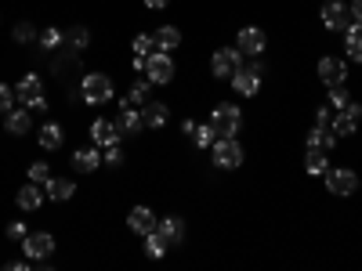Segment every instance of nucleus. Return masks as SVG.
I'll return each mask as SVG.
<instances>
[{"instance_id":"nucleus-1","label":"nucleus","mask_w":362,"mask_h":271,"mask_svg":"<svg viewBox=\"0 0 362 271\" xmlns=\"http://www.w3.org/2000/svg\"><path fill=\"white\" fill-rule=\"evenodd\" d=\"M210 127H214L218 138H235L239 127H243V112H239V105H232V102H221V105H214V112H210Z\"/></svg>"},{"instance_id":"nucleus-2","label":"nucleus","mask_w":362,"mask_h":271,"mask_svg":"<svg viewBox=\"0 0 362 271\" xmlns=\"http://www.w3.org/2000/svg\"><path fill=\"white\" fill-rule=\"evenodd\" d=\"M80 98L90 102V105H105L112 98V80L105 73H87L83 83H80Z\"/></svg>"},{"instance_id":"nucleus-3","label":"nucleus","mask_w":362,"mask_h":271,"mask_svg":"<svg viewBox=\"0 0 362 271\" xmlns=\"http://www.w3.org/2000/svg\"><path fill=\"white\" fill-rule=\"evenodd\" d=\"M261 76H264V66H261V62H247V66H239V69H235V76H232L235 95L254 98L257 90H261Z\"/></svg>"},{"instance_id":"nucleus-4","label":"nucleus","mask_w":362,"mask_h":271,"mask_svg":"<svg viewBox=\"0 0 362 271\" xmlns=\"http://www.w3.org/2000/svg\"><path fill=\"white\" fill-rule=\"evenodd\" d=\"M15 98L25 105V109H47V98H44V83L37 73H25L15 87Z\"/></svg>"},{"instance_id":"nucleus-5","label":"nucleus","mask_w":362,"mask_h":271,"mask_svg":"<svg viewBox=\"0 0 362 271\" xmlns=\"http://www.w3.org/2000/svg\"><path fill=\"white\" fill-rule=\"evenodd\" d=\"M239 66H243V51L239 47H218L214 58H210V73L221 76V80H232Z\"/></svg>"},{"instance_id":"nucleus-6","label":"nucleus","mask_w":362,"mask_h":271,"mask_svg":"<svg viewBox=\"0 0 362 271\" xmlns=\"http://www.w3.org/2000/svg\"><path fill=\"white\" fill-rule=\"evenodd\" d=\"M145 76L148 83H170L174 80V62H170V54L167 51H153L145 58Z\"/></svg>"},{"instance_id":"nucleus-7","label":"nucleus","mask_w":362,"mask_h":271,"mask_svg":"<svg viewBox=\"0 0 362 271\" xmlns=\"http://www.w3.org/2000/svg\"><path fill=\"white\" fill-rule=\"evenodd\" d=\"M322 25L329 29V33H344V29L351 25V15H348L344 0H326L322 4Z\"/></svg>"},{"instance_id":"nucleus-8","label":"nucleus","mask_w":362,"mask_h":271,"mask_svg":"<svg viewBox=\"0 0 362 271\" xmlns=\"http://www.w3.org/2000/svg\"><path fill=\"white\" fill-rule=\"evenodd\" d=\"M214 163L221 170H235L239 163H243V148H239L235 138H218L214 141Z\"/></svg>"},{"instance_id":"nucleus-9","label":"nucleus","mask_w":362,"mask_h":271,"mask_svg":"<svg viewBox=\"0 0 362 271\" xmlns=\"http://www.w3.org/2000/svg\"><path fill=\"white\" fill-rule=\"evenodd\" d=\"M22 253H25L29 260H47V257L54 253V239H51L47 231L25 235V239H22Z\"/></svg>"},{"instance_id":"nucleus-10","label":"nucleus","mask_w":362,"mask_h":271,"mask_svg":"<svg viewBox=\"0 0 362 271\" xmlns=\"http://www.w3.org/2000/svg\"><path fill=\"white\" fill-rule=\"evenodd\" d=\"M326 188L334 192V195H351V192L358 188V177H355V170H348V167L326 170Z\"/></svg>"},{"instance_id":"nucleus-11","label":"nucleus","mask_w":362,"mask_h":271,"mask_svg":"<svg viewBox=\"0 0 362 271\" xmlns=\"http://www.w3.org/2000/svg\"><path fill=\"white\" fill-rule=\"evenodd\" d=\"M319 80L326 87H337L348 80V66L341 62V58H319Z\"/></svg>"},{"instance_id":"nucleus-12","label":"nucleus","mask_w":362,"mask_h":271,"mask_svg":"<svg viewBox=\"0 0 362 271\" xmlns=\"http://www.w3.org/2000/svg\"><path fill=\"white\" fill-rule=\"evenodd\" d=\"M156 224H160V217H156L148 206H134L131 214H127V228H131V231H138V235L156 231Z\"/></svg>"},{"instance_id":"nucleus-13","label":"nucleus","mask_w":362,"mask_h":271,"mask_svg":"<svg viewBox=\"0 0 362 271\" xmlns=\"http://www.w3.org/2000/svg\"><path fill=\"white\" fill-rule=\"evenodd\" d=\"M15 203H18V210H25V214H37V210L44 206V192H40L37 181L22 185V188H18V195H15Z\"/></svg>"},{"instance_id":"nucleus-14","label":"nucleus","mask_w":362,"mask_h":271,"mask_svg":"<svg viewBox=\"0 0 362 271\" xmlns=\"http://www.w3.org/2000/svg\"><path fill=\"white\" fill-rule=\"evenodd\" d=\"M334 145H337V134L329 131V127H315V131H308V138H305L308 152H334Z\"/></svg>"},{"instance_id":"nucleus-15","label":"nucleus","mask_w":362,"mask_h":271,"mask_svg":"<svg viewBox=\"0 0 362 271\" xmlns=\"http://www.w3.org/2000/svg\"><path fill=\"white\" fill-rule=\"evenodd\" d=\"M239 51H243V54H261L264 51V44H268V37L261 33V29L257 25H247V29H239Z\"/></svg>"},{"instance_id":"nucleus-16","label":"nucleus","mask_w":362,"mask_h":271,"mask_svg":"<svg viewBox=\"0 0 362 271\" xmlns=\"http://www.w3.org/2000/svg\"><path fill=\"white\" fill-rule=\"evenodd\" d=\"M116 127H119V134H138L141 127H145V119H141V112L134 109V105H119V116H116Z\"/></svg>"},{"instance_id":"nucleus-17","label":"nucleus","mask_w":362,"mask_h":271,"mask_svg":"<svg viewBox=\"0 0 362 271\" xmlns=\"http://www.w3.org/2000/svg\"><path fill=\"white\" fill-rule=\"evenodd\" d=\"M355 124H358V109L348 105V109H341L334 119H329V131H334L337 138H348V134H355Z\"/></svg>"},{"instance_id":"nucleus-18","label":"nucleus","mask_w":362,"mask_h":271,"mask_svg":"<svg viewBox=\"0 0 362 271\" xmlns=\"http://www.w3.org/2000/svg\"><path fill=\"white\" fill-rule=\"evenodd\" d=\"M141 119H145V127L160 131V127H167V119H170V109H167L163 102H153V98H148V102H145V109H141Z\"/></svg>"},{"instance_id":"nucleus-19","label":"nucleus","mask_w":362,"mask_h":271,"mask_svg":"<svg viewBox=\"0 0 362 271\" xmlns=\"http://www.w3.org/2000/svg\"><path fill=\"white\" fill-rule=\"evenodd\" d=\"M102 167V152L98 148H80V152H73V170L76 174H95Z\"/></svg>"},{"instance_id":"nucleus-20","label":"nucleus","mask_w":362,"mask_h":271,"mask_svg":"<svg viewBox=\"0 0 362 271\" xmlns=\"http://www.w3.org/2000/svg\"><path fill=\"white\" fill-rule=\"evenodd\" d=\"M90 138H95V145H116L119 141V127L116 124H109V119H95V124H90Z\"/></svg>"},{"instance_id":"nucleus-21","label":"nucleus","mask_w":362,"mask_h":271,"mask_svg":"<svg viewBox=\"0 0 362 271\" xmlns=\"http://www.w3.org/2000/svg\"><path fill=\"white\" fill-rule=\"evenodd\" d=\"M4 127H8V134H15V138L29 134V127H33V119H29V109H8Z\"/></svg>"},{"instance_id":"nucleus-22","label":"nucleus","mask_w":362,"mask_h":271,"mask_svg":"<svg viewBox=\"0 0 362 271\" xmlns=\"http://www.w3.org/2000/svg\"><path fill=\"white\" fill-rule=\"evenodd\" d=\"M153 44H156V51H177L181 47V29H174V25H163V29H156L153 33Z\"/></svg>"},{"instance_id":"nucleus-23","label":"nucleus","mask_w":362,"mask_h":271,"mask_svg":"<svg viewBox=\"0 0 362 271\" xmlns=\"http://www.w3.org/2000/svg\"><path fill=\"white\" fill-rule=\"evenodd\" d=\"M156 231L167 239V246H174V243H181V239H185V224H181V217H160Z\"/></svg>"},{"instance_id":"nucleus-24","label":"nucleus","mask_w":362,"mask_h":271,"mask_svg":"<svg viewBox=\"0 0 362 271\" xmlns=\"http://www.w3.org/2000/svg\"><path fill=\"white\" fill-rule=\"evenodd\" d=\"M73 192H76V185H73L69 177H47V199H54V203H66Z\"/></svg>"},{"instance_id":"nucleus-25","label":"nucleus","mask_w":362,"mask_h":271,"mask_svg":"<svg viewBox=\"0 0 362 271\" xmlns=\"http://www.w3.org/2000/svg\"><path fill=\"white\" fill-rule=\"evenodd\" d=\"M344 47H348L351 62H362V25H358V22L344 29Z\"/></svg>"},{"instance_id":"nucleus-26","label":"nucleus","mask_w":362,"mask_h":271,"mask_svg":"<svg viewBox=\"0 0 362 271\" xmlns=\"http://www.w3.org/2000/svg\"><path fill=\"white\" fill-rule=\"evenodd\" d=\"M40 148H47V152L62 148V127H58V124H44L40 127Z\"/></svg>"},{"instance_id":"nucleus-27","label":"nucleus","mask_w":362,"mask_h":271,"mask_svg":"<svg viewBox=\"0 0 362 271\" xmlns=\"http://www.w3.org/2000/svg\"><path fill=\"white\" fill-rule=\"evenodd\" d=\"M87 44H90V33H87L83 25H73V29H66V47H69V51H76V54H80Z\"/></svg>"},{"instance_id":"nucleus-28","label":"nucleus","mask_w":362,"mask_h":271,"mask_svg":"<svg viewBox=\"0 0 362 271\" xmlns=\"http://www.w3.org/2000/svg\"><path fill=\"white\" fill-rule=\"evenodd\" d=\"M69 69H80V58H76V51H69V47H66V54H62V58H54L51 73H54L58 80H62V76H66Z\"/></svg>"},{"instance_id":"nucleus-29","label":"nucleus","mask_w":362,"mask_h":271,"mask_svg":"<svg viewBox=\"0 0 362 271\" xmlns=\"http://www.w3.org/2000/svg\"><path fill=\"white\" fill-rule=\"evenodd\" d=\"M37 44H40V51H54L58 44H66V33H62V29H54V25H47L44 33L37 37Z\"/></svg>"},{"instance_id":"nucleus-30","label":"nucleus","mask_w":362,"mask_h":271,"mask_svg":"<svg viewBox=\"0 0 362 271\" xmlns=\"http://www.w3.org/2000/svg\"><path fill=\"white\" fill-rule=\"evenodd\" d=\"M145 253H148V257H163V253H167V239H163L160 231H148V235H145Z\"/></svg>"},{"instance_id":"nucleus-31","label":"nucleus","mask_w":362,"mask_h":271,"mask_svg":"<svg viewBox=\"0 0 362 271\" xmlns=\"http://www.w3.org/2000/svg\"><path fill=\"white\" fill-rule=\"evenodd\" d=\"M192 141H196L199 148H210V145L218 141V134H214V127H210V124H206V127H199V124H196V131H192Z\"/></svg>"},{"instance_id":"nucleus-32","label":"nucleus","mask_w":362,"mask_h":271,"mask_svg":"<svg viewBox=\"0 0 362 271\" xmlns=\"http://www.w3.org/2000/svg\"><path fill=\"white\" fill-rule=\"evenodd\" d=\"M145 102H148V83L138 80V83L127 90V105H145Z\"/></svg>"},{"instance_id":"nucleus-33","label":"nucleus","mask_w":362,"mask_h":271,"mask_svg":"<svg viewBox=\"0 0 362 271\" xmlns=\"http://www.w3.org/2000/svg\"><path fill=\"white\" fill-rule=\"evenodd\" d=\"M329 105H334V109H348V105H351V95L344 90V83L329 87Z\"/></svg>"},{"instance_id":"nucleus-34","label":"nucleus","mask_w":362,"mask_h":271,"mask_svg":"<svg viewBox=\"0 0 362 271\" xmlns=\"http://www.w3.org/2000/svg\"><path fill=\"white\" fill-rule=\"evenodd\" d=\"M305 170H308V174H326V170H329V167H326V152H308Z\"/></svg>"},{"instance_id":"nucleus-35","label":"nucleus","mask_w":362,"mask_h":271,"mask_svg":"<svg viewBox=\"0 0 362 271\" xmlns=\"http://www.w3.org/2000/svg\"><path fill=\"white\" fill-rule=\"evenodd\" d=\"M153 51H156V44H153V37H148V33H138V37H134V54L148 58Z\"/></svg>"},{"instance_id":"nucleus-36","label":"nucleus","mask_w":362,"mask_h":271,"mask_svg":"<svg viewBox=\"0 0 362 271\" xmlns=\"http://www.w3.org/2000/svg\"><path fill=\"white\" fill-rule=\"evenodd\" d=\"M11 37H15L18 44H29V40H37V29H33V25H29V22H18Z\"/></svg>"},{"instance_id":"nucleus-37","label":"nucleus","mask_w":362,"mask_h":271,"mask_svg":"<svg viewBox=\"0 0 362 271\" xmlns=\"http://www.w3.org/2000/svg\"><path fill=\"white\" fill-rule=\"evenodd\" d=\"M47 177H51L47 163H33V167H29V181H37V185H47Z\"/></svg>"},{"instance_id":"nucleus-38","label":"nucleus","mask_w":362,"mask_h":271,"mask_svg":"<svg viewBox=\"0 0 362 271\" xmlns=\"http://www.w3.org/2000/svg\"><path fill=\"white\" fill-rule=\"evenodd\" d=\"M102 163H109V167H124V152H119L116 145H109V152L102 156Z\"/></svg>"},{"instance_id":"nucleus-39","label":"nucleus","mask_w":362,"mask_h":271,"mask_svg":"<svg viewBox=\"0 0 362 271\" xmlns=\"http://www.w3.org/2000/svg\"><path fill=\"white\" fill-rule=\"evenodd\" d=\"M29 231H25V224L22 221H15V224H8V239H11V243H22V239H25Z\"/></svg>"},{"instance_id":"nucleus-40","label":"nucleus","mask_w":362,"mask_h":271,"mask_svg":"<svg viewBox=\"0 0 362 271\" xmlns=\"http://www.w3.org/2000/svg\"><path fill=\"white\" fill-rule=\"evenodd\" d=\"M11 98H15V95L8 90V83H0V112H8V109H11Z\"/></svg>"},{"instance_id":"nucleus-41","label":"nucleus","mask_w":362,"mask_h":271,"mask_svg":"<svg viewBox=\"0 0 362 271\" xmlns=\"http://www.w3.org/2000/svg\"><path fill=\"white\" fill-rule=\"evenodd\" d=\"M348 15H351V22L362 25V0H351V4H348Z\"/></svg>"},{"instance_id":"nucleus-42","label":"nucleus","mask_w":362,"mask_h":271,"mask_svg":"<svg viewBox=\"0 0 362 271\" xmlns=\"http://www.w3.org/2000/svg\"><path fill=\"white\" fill-rule=\"evenodd\" d=\"M329 119H334V116H329L326 109H319V112H315V124H319V127H329Z\"/></svg>"},{"instance_id":"nucleus-43","label":"nucleus","mask_w":362,"mask_h":271,"mask_svg":"<svg viewBox=\"0 0 362 271\" xmlns=\"http://www.w3.org/2000/svg\"><path fill=\"white\" fill-rule=\"evenodd\" d=\"M170 4V0H145V8H153V11H163Z\"/></svg>"},{"instance_id":"nucleus-44","label":"nucleus","mask_w":362,"mask_h":271,"mask_svg":"<svg viewBox=\"0 0 362 271\" xmlns=\"http://www.w3.org/2000/svg\"><path fill=\"white\" fill-rule=\"evenodd\" d=\"M358 119H362V109H358Z\"/></svg>"}]
</instances>
